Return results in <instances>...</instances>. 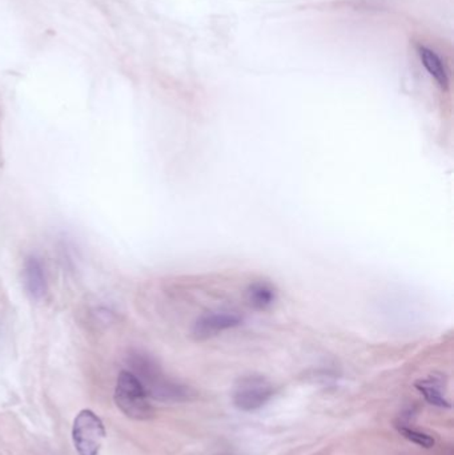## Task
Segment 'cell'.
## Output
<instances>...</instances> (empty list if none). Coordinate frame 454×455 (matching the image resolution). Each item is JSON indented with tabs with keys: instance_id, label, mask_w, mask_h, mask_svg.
<instances>
[{
	"instance_id": "1",
	"label": "cell",
	"mask_w": 454,
	"mask_h": 455,
	"mask_svg": "<svg viewBox=\"0 0 454 455\" xmlns=\"http://www.w3.org/2000/svg\"><path fill=\"white\" fill-rule=\"evenodd\" d=\"M136 377L140 380L147 394L161 402H186L195 398V391L182 384L168 380L151 358L141 354L134 358Z\"/></svg>"
},
{
	"instance_id": "2",
	"label": "cell",
	"mask_w": 454,
	"mask_h": 455,
	"mask_svg": "<svg viewBox=\"0 0 454 455\" xmlns=\"http://www.w3.org/2000/svg\"><path fill=\"white\" fill-rule=\"evenodd\" d=\"M114 398L120 411L131 420L148 421L155 417L150 395L132 371H120Z\"/></svg>"
},
{
	"instance_id": "3",
	"label": "cell",
	"mask_w": 454,
	"mask_h": 455,
	"mask_svg": "<svg viewBox=\"0 0 454 455\" xmlns=\"http://www.w3.org/2000/svg\"><path fill=\"white\" fill-rule=\"evenodd\" d=\"M105 439V427L101 417L85 409L79 411L72 425V440L79 455H99Z\"/></svg>"
},
{
	"instance_id": "4",
	"label": "cell",
	"mask_w": 454,
	"mask_h": 455,
	"mask_svg": "<svg viewBox=\"0 0 454 455\" xmlns=\"http://www.w3.org/2000/svg\"><path fill=\"white\" fill-rule=\"evenodd\" d=\"M274 394L270 380L260 374L241 377L232 390L234 404L241 411H254L270 401Z\"/></svg>"
},
{
	"instance_id": "5",
	"label": "cell",
	"mask_w": 454,
	"mask_h": 455,
	"mask_svg": "<svg viewBox=\"0 0 454 455\" xmlns=\"http://www.w3.org/2000/svg\"><path fill=\"white\" fill-rule=\"evenodd\" d=\"M243 323V317L231 310H221V312H209L202 314L200 319L195 322L192 334L196 339H208L216 337L220 333L234 329Z\"/></svg>"
},
{
	"instance_id": "6",
	"label": "cell",
	"mask_w": 454,
	"mask_h": 455,
	"mask_svg": "<svg viewBox=\"0 0 454 455\" xmlns=\"http://www.w3.org/2000/svg\"><path fill=\"white\" fill-rule=\"evenodd\" d=\"M24 285L30 296L40 300L47 293V280L42 262L36 257H28L24 262Z\"/></svg>"
},
{
	"instance_id": "7",
	"label": "cell",
	"mask_w": 454,
	"mask_h": 455,
	"mask_svg": "<svg viewBox=\"0 0 454 455\" xmlns=\"http://www.w3.org/2000/svg\"><path fill=\"white\" fill-rule=\"evenodd\" d=\"M277 298L276 290L268 283L257 281L247 289V300L257 310H265L270 307Z\"/></svg>"
},
{
	"instance_id": "8",
	"label": "cell",
	"mask_w": 454,
	"mask_h": 455,
	"mask_svg": "<svg viewBox=\"0 0 454 455\" xmlns=\"http://www.w3.org/2000/svg\"><path fill=\"white\" fill-rule=\"evenodd\" d=\"M419 53H420L421 62H422L424 67L426 68V71L435 78V80L437 82L441 88L446 89L449 80H448L446 69L444 67L442 60L439 59L437 53L426 47H420Z\"/></svg>"
},
{
	"instance_id": "9",
	"label": "cell",
	"mask_w": 454,
	"mask_h": 455,
	"mask_svg": "<svg viewBox=\"0 0 454 455\" xmlns=\"http://www.w3.org/2000/svg\"><path fill=\"white\" fill-rule=\"evenodd\" d=\"M416 389L424 395L428 404L437 406V407H451L449 401L445 398L442 393V384L438 381L437 378L430 377L428 380H421L416 382Z\"/></svg>"
},
{
	"instance_id": "10",
	"label": "cell",
	"mask_w": 454,
	"mask_h": 455,
	"mask_svg": "<svg viewBox=\"0 0 454 455\" xmlns=\"http://www.w3.org/2000/svg\"><path fill=\"white\" fill-rule=\"evenodd\" d=\"M399 431L405 439L410 440L412 443L419 445L424 449H432L435 446V439L426 433L414 430V429L408 427V426H399Z\"/></svg>"
},
{
	"instance_id": "11",
	"label": "cell",
	"mask_w": 454,
	"mask_h": 455,
	"mask_svg": "<svg viewBox=\"0 0 454 455\" xmlns=\"http://www.w3.org/2000/svg\"><path fill=\"white\" fill-rule=\"evenodd\" d=\"M213 455H235V454H232V453H218V454H213Z\"/></svg>"
}]
</instances>
